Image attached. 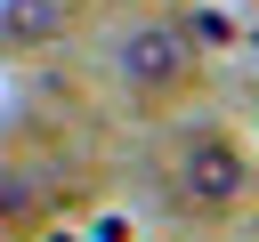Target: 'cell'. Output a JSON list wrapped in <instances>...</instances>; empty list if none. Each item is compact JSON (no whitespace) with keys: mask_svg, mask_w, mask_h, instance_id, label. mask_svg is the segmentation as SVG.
Wrapping results in <instances>:
<instances>
[{"mask_svg":"<svg viewBox=\"0 0 259 242\" xmlns=\"http://www.w3.org/2000/svg\"><path fill=\"white\" fill-rule=\"evenodd\" d=\"M113 73H121L130 89H162V81L178 73V32H170V24H130V32L113 40Z\"/></svg>","mask_w":259,"mask_h":242,"instance_id":"obj_1","label":"cell"},{"mask_svg":"<svg viewBox=\"0 0 259 242\" xmlns=\"http://www.w3.org/2000/svg\"><path fill=\"white\" fill-rule=\"evenodd\" d=\"M65 24V0H0V40L8 48H32Z\"/></svg>","mask_w":259,"mask_h":242,"instance_id":"obj_2","label":"cell"}]
</instances>
